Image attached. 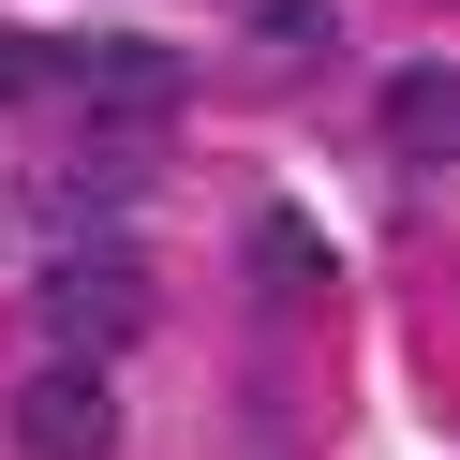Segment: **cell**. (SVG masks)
I'll return each instance as SVG.
<instances>
[{"label": "cell", "instance_id": "1", "mask_svg": "<svg viewBox=\"0 0 460 460\" xmlns=\"http://www.w3.org/2000/svg\"><path fill=\"white\" fill-rule=\"evenodd\" d=\"M149 327V282H134V252L119 238H90V252H60V268H45V341H60V357H119V341Z\"/></svg>", "mask_w": 460, "mask_h": 460}, {"label": "cell", "instance_id": "2", "mask_svg": "<svg viewBox=\"0 0 460 460\" xmlns=\"http://www.w3.org/2000/svg\"><path fill=\"white\" fill-rule=\"evenodd\" d=\"M60 90L90 104V119L149 134V119H179V90H193V75L164 60V45H134V31H75V45H60Z\"/></svg>", "mask_w": 460, "mask_h": 460}, {"label": "cell", "instance_id": "3", "mask_svg": "<svg viewBox=\"0 0 460 460\" xmlns=\"http://www.w3.org/2000/svg\"><path fill=\"white\" fill-rule=\"evenodd\" d=\"M15 446L31 460H119V386H104L90 357L31 371V386H15Z\"/></svg>", "mask_w": 460, "mask_h": 460}, {"label": "cell", "instance_id": "4", "mask_svg": "<svg viewBox=\"0 0 460 460\" xmlns=\"http://www.w3.org/2000/svg\"><path fill=\"white\" fill-rule=\"evenodd\" d=\"M386 149L401 164H460V75L446 60H401L386 75Z\"/></svg>", "mask_w": 460, "mask_h": 460}, {"label": "cell", "instance_id": "5", "mask_svg": "<svg viewBox=\"0 0 460 460\" xmlns=\"http://www.w3.org/2000/svg\"><path fill=\"white\" fill-rule=\"evenodd\" d=\"M238 268H252V297H327V238H312L297 208H252V252H238Z\"/></svg>", "mask_w": 460, "mask_h": 460}, {"label": "cell", "instance_id": "6", "mask_svg": "<svg viewBox=\"0 0 460 460\" xmlns=\"http://www.w3.org/2000/svg\"><path fill=\"white\" fill-rule=\"evenodd\" d=\"M60 90V45H31V31H0V104H45Z\"/></svg>", "mask_w": 460, "mask_h": 460}, {"label": "cell", "instance_id": "7", "mask_svg": "<svg viewBox=\"0 0 460 460\" xmlns=\"http://www.w3.org/2000/svg\"><path fill=\"white\" fill-rule=\"evenodd\" d=\"M252 31L268 45H327V0H252Z\"/></svg>", "mask_w": 460, "mask_h": 460}]
</instances>
